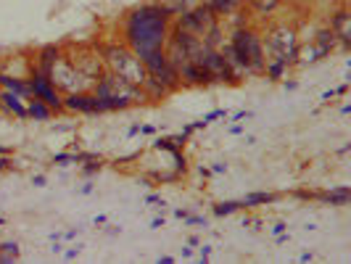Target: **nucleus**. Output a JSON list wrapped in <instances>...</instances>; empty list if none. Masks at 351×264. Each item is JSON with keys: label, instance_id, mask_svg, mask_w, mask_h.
<instances>
[{"label": "nucleus", "instance_id": "1", "mask_svg": "<svg viewBox=\"0 0 351 264\" xmlns=\"http://www.w3.org/2000/svg\"><path fill=\"white\" fill-rule=\"evenodd\" d=\"M169 11L161 5H143L127 19V43L138 58L164 51L169 37Z\"/></svg>", "mask_w": 351, "mask_h": 264}, {"label": "nucleus", "instance_id": "2", "mask_svg": "<svg viewBox=\"0 0 351 264\" xmlns=\"http://www.w3.org/2000/svg\"><path fill=\"white\" fill-rule=\"evenodd\" d=\"M106 61L114 74H119L122 80L132 82L135 88H141L143 82L148 80V71L143 67V61L127 48H106Z\"/></svg>", "mask_w": 351, "mask_h": 264}, {"label": "nucleus", "instance_id": "3", "mask_svg": "<svg viewBox=\"0 0 351 264\" xmlns=\"http://www.w3.org/2000/svg\"><path fill=\"white\" fill-rule=\"evenodd\" d=\"M95 95L101 98V104H104L106 111H111V108H124L132 98H138V88H135L132 82L122 80L119 74L111 71L106 80H101Z\"/></svg>", "mask_w": 351, "mask_h": 264}, {"label": "nucleus", "instance_id": "4", "mask_svg": "<svg viewBox=\"0 0 351 264\" xmlns=\"http://www.w3.org/2000/svg\"><path fill=\"white\" fill-rule=\"evenodd\" d=\"M232 51L238 56L241 61V69L246 71H262L264 69V51H262V43L259 37L254 35L251 29H238L232 35Z\"/></svg>", "mask_w": 351, "mask_h": 264}, {"label": "nucleus", "instance_id": "5", "mask_svg": "<svg viewBox=\"0 0 351 264\" xmlns=\"http://www.w3.org/2000/svg\"><path fill=\"white\" fill-rule=\"evenodd\" d=\"M269 51H272V67H269V74L272 77H280L282 67H288L293 58H296V32L288 29V27H280L269 35Z\"/></svg>", "mask_w": 351, "mask_h": 264}, {"label": "nucleus", "instance_id": "6", "mask_svg": "<svg viewBox=\"0 0 351 264\" xmlns=\"http://www.w3.org/2000/svg\"><path fill=\"white\" fill-rule=\"evenodd\" d=\"M177 27H180V29H185V32H191V35H195L198 40H204V37L209 35L211 29L217 27V16H214V11H211L209 5L188 8V11H182V14H180Z\"/></svg>", "mask_w": 351, "mask_h": 264}, {"label": "nucleus", "instance_id": "7", "mask_svg": "<svg viewBox=\"0 0 351 264\" xmlns=\"http://www.w3.org/2000/svg\"><path fill=\"white\" fill-rule=\"evenodd\" d=\"M29 93H35L37 101H43L45 106H51V108H61L64 101L58 98V93L53 88V82L48 77H43V74H35L32 77V82H29Z\"/></svg>", "mask_w": 351, "mask_h": 264}, {"label": "nucleus", "instance_id": "8", "mask_svg": "<svg viewBox=\"0 0 351 264\" xmlns=\"http://www.w3.org/2000/svg\"><path fill=\"white\" fill-rule=\"evenodd\" d=\"M66 108L71 111H85V114H95V111H106L104 104H101V98L98 95H69L66 101H64Z\"/></svg>", "mask_w": 351, "mask_h": 264}, {"label": "nucleus", "instance_id": "9", "mask_svg": "<svg viewBox=\"0 0 351 264\" xmlns=\"http://www.w3.org/2000/svg\"><path fill=\"white\" fill-rule=\"evenodd\" d=\"M333 35L341 37L343 45H349V35H351V16L346 11H341L338 16L333 19Z\"/></svg>", "mask_w": 351, "mask_h": 264}, {"label": "nucleus", "instance_id": "10", "mask_svg": "<svg viewBox=\"0 0 351 264\" xmlns=\"http://www.w3.org/2000/svg\"><path fill=\"white\" fill-rule=\"evenodd\" d=\"M27 114H32L35 119H48V117H51V106H45L43 101L35 98V101L29 104V108H27Z\"/></svg>", "mask_w": 351, "mask_h": 264}, {"label": "nucleus", "instance_id": "11", "mask_svg": "<svg viewBox=\"0 0 351 264\" xmlns=\"http://www.w3.org/2000/svg\"><path fill=\"white\" fill-rule=\"evenodd\" d=\"M3 104L8 106V108H11L14 114H16V117H21V119L27 117V108H24V106L19 104V98L14 95V93H5V95H3Z\"/></svg>", "mask_w": 351, "mask_h": 264}, {"label": "nucleus", "instance_id": "12", "mask_svg": "<svg viewBox=\"0 0 351 264\" xmlns=\"http://www.w3.org/2000/svg\"><path fill=\"white\" fill-rule=\"evenodd\" d=\"M191 3H193V0H167L161 8H167L169 14H182V11L191 8Z\"/></svg>", "mask_w": 351, "mask_h": 264}, {"label": "nucleus", "instance_id": "13", "mask_svg": "<svg viewBox=\"0 0 351 264\" xmlns=\"http://www.w3.org/2000/svg\"><path fill=\"white\" fill-rule=\"evenodd\" d=\"M0 82H3L8 90H14V93H29V85H21V82L11 80V77H0Z\"/></svg>", "mask_w": 351, "mask_h": 264}, {"label": "nucleus", "instance_id": "14", "mask_svg": "<svg viewBox=\"0 0 351 264\" xmlns=\"http://www.w3.org/2000/svg\"><path fill=\"white\" fill-rule=\"evenodd\" d=\"M206 5L211 11H230L235 5V0H206Z\"/></svg>", "mask_w": 351, "mask_h": 264}, {"label": "nucleus", "instance_id": "15", "mask_svg": "<svg viewBox=\"0 0 351 264\" xmlns=\"http://www.w3.org/2000/svg\"><path fill=\"white\" fill-rule=\"evenodd\" d=\"M267 201H272V195H269V193H254V195H248L246 201H243V206H254V204H267Z\"/></svg>", "mask_w": 351, "mask_h": 264}, {"label": "nucleus", "instance_id": "16", "mask_svg": "<svg viewBox=\"0 0 351 264\" xmlns=\"http://www.w3.org/2000/svg\"><path fill=\"white\" fill-rule=\"evenodd\" d=\"M325 201H335V204H346L349 201V191H338V193H325Z\"/></svg>", "mask_w": 351, "mask_h": 264}, {"label": "nucleus", "instance_id": "17", "mask_svg": "<svg viewBox=\"0 0 351 264\" xmlns=\"http://www.w3.org/2000/svg\"><path fill=\"white\" fill-rule=\"evenodd\" d=\"M238 206H241V204H235V201H230V204H219V206H217V214H230V211H235L238 209Z\"/></svg>", "mask_w": 351, "mask_h": 264}, {"label": "nucleus", "instance_id": "18", "mask_svg": "<svg viewBox=\"0 0 351 264\" xmlns=\"http://www.w3.org/2000/svg\"><path fill=\"white\" fill-rule=\"evenodd\" d=\"M275 3H278V0H256V5H259V8H272Z\"/></svg>", "mask_w": 351, "mask_h": 264}, {"label": "nucleus", "instance_id": "19", "mask_svg": "<svg viewBox=\"0 0 351 264\" xmlns=\"http://www.w3.org/2000/svg\"><path fill=\"white\" fill-rule=\"evenodd\" d=\"M5 164H8V161H0V167H5Z\"/></svg>", "mask_w": 351, "mask_h": 264}]
</instances>
